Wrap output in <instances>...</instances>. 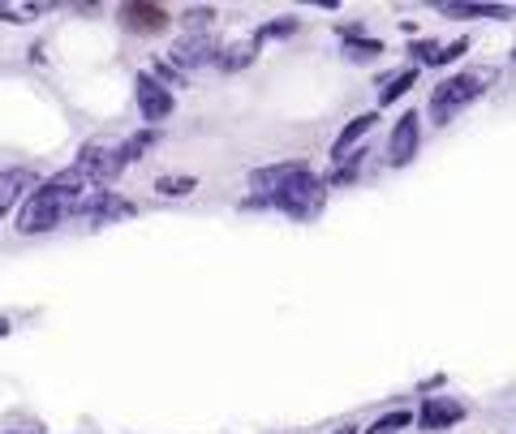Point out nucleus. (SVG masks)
I'll list each match as a JSON object with an SVG mask.
<instances>
[{
  "label": "nucleus",
  "mask_w": 516,
  "mask_h": 434,
  "mask_svg": "<svg viewBox=\"0 0 516 434\" xmlns=\"http://www.w3.org/2000/svg\"><path fill=\"white\" fill-rule=\"evenodd\" d=\"M74 168L95 185V190H108L112 181H121L125 159H121V147H104V142H91V147H82V151H78Z\"/></svg>",
  "instance_id": "obj_5"
},
{
  "label": "nucleus",
  "mask_w": 516,
  "mask_h": 434,
  "mask_svg": "<svg viewBox=\"0 0 516 434\" xmlns=\"http://www.w3.org/2000/svg\"><path fill=\"white\" fill-rule=\"evenodd\" d=\"M155 142H160V129H151V125H142L138 134H129V138L121 142V159H125V168H129V164H138V159L147 155V151L155 147Z\"/></svg>",
  "instance_id": "obj_18"
},
{
  "label": "nucleus",
  "mask_w": 516,
  "mask_h": 434,
  "mask_svg": "<svg viewBox=\"0 0 516 434\" xmlns=\"http://www.w3.org/2000/svg\"><path fill=\"white\" fill-rule=\"evenodd\" d=\"M147 74H151L155 82H160V86H168V91H172V86H181V82H185L181 69H172V65H164V61H155V65L147 69Z\"/></svg>",
  "instance_id": "obj_25"
},
{
  "label": "nucleus",
  "mask_w": 516,
  "mask_h": 434,
  "mask_svg": "<svg viewBox=\"0 0 516 434\" xmlns=\"http://www.w3.org/2000/svg\"><path fill=\"white\" fill-rule=\"evenodd\" d=\"M0 336H9V318L5 314H0Z\"/></svg>",
  "instance_id": "obj_27"
},
{
  "label": "nucleus",
  "mask_w": 516,
  "mask_h": 434,
  "mask_svg": "<svg viewBox=\"0 0 516 434\" xmlns=\"http://www.w3.org/2000/svg\"><path fill=\"white\" fill-rule=\"evenodd\" d=\"M301 31V22L297 18H276V22H267V26H258V35H254V43L263 48L267 39H289V35H297Z\"/></svg>",
  "instance_id": "obj_21"
},
{
  "label": "nucleus",
  "mask_w": 516,
  "mask_h": 434,
  "mask_svg": "<svg viewBox=\"0 0 516 434\" xmlns=\"http://www.w3.org/2000/svg\"><path fill=\"white\" fill-rule=\"evenodd\" d=\"M155 190L164 198H185L198 190V177H155Z\"/></svg>",
  "instance_id": "obj_22"
},
{
  "label": "nucleus",
  "mask_w": 516,
  "mask_h": 434,
  "mask_svg": "<svg viewBox=\"0 0 516 434\" xmlns=\"http://www.w3.org/2000/svg\"><path fill=\"white\" fill-rule=\"evenodd\" d=\"M39 185L35 168H0V220L18 207V202H26V194H31Z\"/></svg>",
  "instance_id": "obj_12"
},
{
  "label": "nucleus",
  "mask_w": 516,
  "mask_h": 434,
  "mask_svg": "<svg viewBox=\"0 0 516 434\" xmlns=\"http://www.w3.org/2000/svg\"><path fill=\"white\" fill-rule=\"evenodd\" d=\"M129 215H138V207H134V202H129L125 194H117V190H91V194L78 202L74 220L91 224V228H104V224H121V220H129Z\"/></svg>",
  "instance_id": "obj_4"
},
{
  "label": "nucleus",
  "mask_w": 516,
  "mask_h": 434,
  "mask_svg": "<svg viewBox=\"0 0 516 434\" xmlns=\"http://www.w3.org/2000/svg\"><path fill=\"white\" fill-rule=\"evenodd\" d=\"M254 56H258V43H254V39L228 43V48L220 52V61H215V69H220V74H241V69L254 65Z\"/></svg>",
  "instance_id": "obj_17"
},
{
  "label": "nucleus",
  "mask_w": 516,
  "mask_h": 434,
  "mask_svg": "<svg viewBox=\"0 0 516 434\" xmlns=\"http://www.w3.org/2000/svg\"><path fill=\"white\" fill-rule=\"evenodd\" d=\"M215 22V9L211 5H194V9H185L181 13V26H185V35H207V26Z\"/></svg>",
  "instance_id": "obj_20"
},
{
  "label": "nucleus",
  "mask_w": 516,
  "mask_h": 434,
  "mask_svg": "<svg viewBox=\"0 0 516 434\" xmlns=\"http://www.w3.org/2000/svg\"><path fill=\"white\" fill-rule=\"evenodd\" d=\"M418 151H422V112H400L392 134H387V164L409 168Z\"/></svg>",
  "instance_id": "obj_6"
},
{
  "label": "nucleus",
  "mask_w": 516,
  "mask_h": 434,
  "mask_svg": "<svg viewBox=\"0 0 516 434\" xmlns=\"http://www.w3.org/2000/svg\"><path fill=\"white\" fill-rule=\"evenodd\" d=\"M340 39H344V61H353V65H370L387 52L379 39H370L362 31V26H340Z\"/></svg>",
  "instance_id": "obj_13"
},
{
  "label": "nucleus",
  "mask_w": 516,
  "mask_h": 434,
  "mask_svg": "<svg viewBox=\"0 0 516 434\" xmlns=\"http://www.w3.org/2000/svg\"><path fill=\"white\" fill-rule=\"evenodd\" d=\"M134 99H138V112H142V121H147L151 129L168 121L172 117V108H177V99H172L168 86H160L151 74H138L134 78Z\"/></svg>",
  "instance_id": "obj_9"
},
{
  "label": "nucleus",
  "mask_w": 516,
  "mask_h": 434,
  "mask_svg": "<svg viewBox=\"0 0 516 434\" xmlns=\"http://www.w3.org/2000/svg\"><path fill=\"white\" fill-rule=\"evenodd\" d=\"M418 422V413H409V409H392V413H383L379 422H370V430L366 434H400L405 426H413Z\"/></svg>",
  "instance_id": "obj_19"
},
{
  "label": "nucleus",
  "mask_w": 516,
  "mask_h": 434,
  "mask_svg": "<svg viewBox=\"0 0 516 434\" xmlns=\"http://www.w3.org/2000/svg\"><path fill=\"white\" fill-rule=\"evenodd\" d=\"M375 125H379L375 112H362V117H353L349 125H344L340 134H336V142H332V164H344V159L353 155V147H357V142H366V134Z\"/></svg>",
  "instance_id": "obj_14"
},
{
  "label": "nucleus",
  "mask_w": 516,
  "mask_h": 434,
  "mask_svg": "<svg viewBox=\"0 0 516 434\" xmlns=\"http://www.w3.org/2000/svg\"><path fill=\"white\" fill-rule=\"evenodd\" d=\"M336 434H357V426H340V430H336Z\"/></svg>",
  "instance_id": "obj_28"
},
{
  "label": "nucleus",
  "mask_w": 516,
  "mask_h": 434,
  "mask_svg": "<svg viewBox=\"0 0 516 434\" xmlns=\"http://www.w3.org/2000/svg\"><path fill=\"white\" fill-rule=\"evenodd\" d=\"M469 52V39H452V43H443V48L430 56V69H439V65H452L456 56H465Z\"/></svg>",
  "instance_id": "obj_24"
},
{
  "label": "nucleus",
  "mask_w": 516,
  "mask_h": 434,
  "mask_svg": "<svg viewBox=\"0 0 516 434\" xmlns=\"http://www.w3.org/2000/svg\"><path fill=\"white\" fill-rule=\"evenodd\" d=\"M121 31L129 35H164L172 26V13L164 5H147V0H129V5L117 9Z\"/></svg>",
  "instance_id": "obj_8"
},
{
  "label": "nucleus",
  "mask_w": 516,
  "mask_h": 434,
  "mask_svg": "<svg viewBox=\"0 0 516 434\" xmlns=\"http://www.w3.org/2000/svg\"><path fill=\"white\" fill-rule=\"evenodd\" d=\"M5 434H43L39 426H22V430H5Z\"/></svg>",
  "instance_id": "obj_26"
},
{
  "label": "nucleus",
  "mask_w": 516,
  "mask_h": 434,
  "mask_svg": "<svg viewBox=\"0 0 516 434\" xmlns=\"http://www.w3.org/2000/svg\"><path fill=\"white\" fill-rule=\"evenodd\" d=\"M495 82V69H461V74H448L435 91L426 99V112H430V125H452L469 104H478V99L491 91Z\"/></svg>",
  "instance_id": "obj_2"
},
{
  "label": "nucleus",
  "mask_w": 516,
  "mask_h": 434,
  "mask_svg": "<svg viewBox=\"0 0 516 434\" xmlns=\"http://www.w3.org/2000/svg\"><path fill=\"white\" fill-rule=\"evenodd\" d=\"M465 417H469L465 400H456V396H426L422 409H418V426L426 434H443V430H452L456 422H465Z\"/></svg>",
  "instance_id": "obj_10"
},
{
  "label": "nucleus",
  "mask_w": 516,
  "mask_h": 434,
  "mask_svg": "<svg viewBox=\"0 0 516 434\" xmlns=\"http://www.w3.org/2000/svg\"><path fill=\"white\" fill-rule=\"evenodd\" d=\"M310 164L306 159H280V164H267V168H254L250 177H246V185H250V194L254 198H271L276 190H284L297 172H306Z\"/></svg>",
  "instance_id": "obj_11"
},
{
  "label": "nucleus",
  "mask_w": 516,
  "mask_h": 434,
  "mask_svg": "<svg viewBox=\"0 0 516 434\" xmlns=\"http://www.w3.org/2000/svg\"><path fill=\"white\" fill-rule=\"evenodd\" d=\"M246 211L254 207H276L280 215H289V220H319V211L327 207V181L323 177H314V172H297V177L284 185V190H276L271 198H246L241 202Z\"/></svg>",
  "instance_id": "obj_3"
},
{
  "label": "nucleus",
  "mask_w": 516,
  "mask_h": 434,
  "mask_svg": "<svg viewBox=\"0 0 516 434\" xmlns=\"http://www.w3.org/2000/svg\"><path fill=\"white\" fill-rule=\"evenodd\" d=\"M413 82H418V65H405L400 74L379 78V108H392L400 95H409V91H413Z\"/></svg>",
  "instance_id": "obj_16"
},
{
  "label": "nucleus",
  "mask_w": 516,
  "mask_h": 434,
  "mask_svg": "<svg viewBox=\"0 0 516 434\" xmlns=\"http://www.w3.org/2000/svg\"><path fill=\"white\" fill-rule=\"evenodd\" d=\"M95 185L82 177V172L69 164L61 168L56 177L48 181H39L31 194H26V202L18 207V233L22 237H43V233H52V228H61L65 220H74V211H78V202L91 194Z\"/></svg>",
  "instance_id": "obj_1"
},
{
  "label": "nucleus",
  "mask_w": 516,
  "mask_h": 434,
  "mask_svg": "<svg viewBox=\"0 0 516 434\" xmlns=\"http://www.w3.org/2000/svg\"><path fill=\"white\" fill-rule=\"evenodd\" d=\"M512 61H516V48H512Z\"/></svg>",
  "instance_id": "obj_29"
},
{
  "label": "nucleus",
  "mask_w": 516,
  "mask_h": 434,
  "mask_svg": "<svg viewBox=\"0 0 516 434\" xmlns=\"http://www.w3.org/2000/svg\"><path fill=\"white\" fill-rule=\"evenodd\" d=\"M43 13V5H0V22H18V26H26V22H35Z\"/></svg>",
  "instance_id": "obj_23"
},
{
  "label": "nucleus",
  "mask_w": 516,
  "mask_h": 434,
  "mask_svg": "<svg viewBox=\"0 0 516 434\" xmlns=\"http://www.w3.org/2000/svg\"><path fill=\"white\" fill-rule=\"evenodd\" d=\"M220 43H215L211 35H181L177 43L168 48V65L181 69V74H194V69H207L220 61Z\"/></svg>",
  "instance_id": "obj_7"
},
{
  "label": "nucleus",
  "mask_w": 516,
  "mask_h": 434,
  "mask_svg": "<svg viewBox=\"0 0 516 434\" xmlns=\"http://www.w3.org/2000/svg\"><path fill=\"white\" fill-rule=\"evenodd\" d=\"M435 9L443 18H499V22L512 13L508 5H478V0H439Z\"/></svg>",
  "instance_id": "obj_15"
}]
</instances>
